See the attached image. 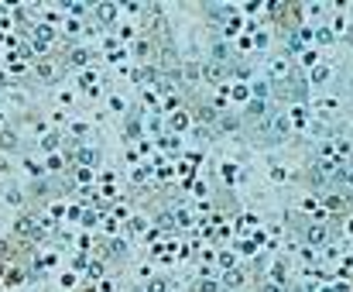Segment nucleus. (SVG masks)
<instances>
[]
</instances>
